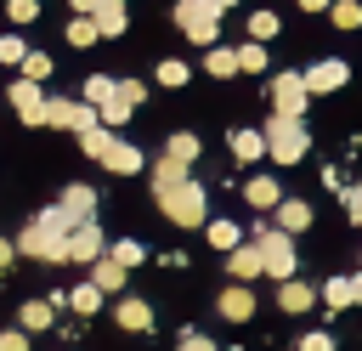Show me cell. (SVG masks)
Wrapping results in <instances>:
<instances>
[{
	"instance_id": "cell-1",
	"label": "cell",
	"mask_w": 362,
	"mask_h": 351,
	"mask_svg": "<svg viewBox=\"0 0 362 351\" xmlns=\"http://www.w3.org/2000/svg\"><path fill=\"white\" fill-rule=\"evenodd\" d=\"M74 215L62 209V204H51V209H40L23 232H17V255H28V260H45V266H62L68 260V238H74Z\"/></svg>"
},
{
	"instance_id": "cell-2",
	"label": "cell",
	"mask_w": 362,
	"mask_h": 351,
	"mask_svg": "<svg viewBox=\"0 0 362 351\" xmlns=\"http://www.w3.org/2000/svg\"><path fill=\"white\" fill-rule=\"evenodd\" d=\"M158 198V209H164V221H175V226H209V192L187 176L181 187H170V192H153Z\"/></svg>"
},
{
	"instance_id": "cell-3",
	"label": "cell",
	"mask_w": 362,
	"mask_h": 351,
	"mask_svg": "<svg viewBox=\"0 0 362 351\" xmlns=\"http://www.w3.org/2000/svg\"><path fill=\"white\" fill-rule=\"evenodd\" d=\"M266 130V153H272V164H300L305 153H311V130H305V119H277L272 113V125H260Z\"/></svg>"
},
{
	"instance_id": "cell-4",
	"label": "cell",
	"mask_w": 362,
	"mask_h": 351,
	"mask_svg": "<svg viewBox=\"0 0 362 351\" xmlns=\"http://www.w3.org/2000/svg\"><path fill=\"white\" fill-rule=\"evenodd\" d=\"M255 249H260V266H266V277H277V283H288V277H294V238H288V232H277L272 221H260V232H255Z\"/></svg>"
},
{
	"instance_id": "cell-5",
	"label": "cell",
	"mask_w": 362,
	"mask_h": 351,
	"mask_svg": "<svg viewBox=\"0 0 362 351\" xmlns=\"http://www.w3.org/2000/svg\"><path fill=\"white\" fill-rule=\"evenodd\" d=\"M170 17H175V28H181L192 45H204V51H209V45H221V17H215L204 0H175V6H170Z\"/></svg>"
},
{
	"instance_id": "cell-6",
	"label": "cell",
	"mask_w": 362,
	"mask_h": 351,
	"mask_svg": "<svg viewBox=\"0 0 362 351\" xmlns=\"http://www.w3.org/2000/svg\"><path fill=\"white\" fill-rule=\"evenodd\" d=\"M305 102H311L305 74H294V68L272 74V113H277V119H305Z\"/></svg>"
},
{
	"instance_id": "cell-7",
	"label": "cell",
	"mask_w": 362,
	"mask_h": 351,
	"mask_svg": "<svg viewBox=\"0 0 362 351\" xmlns=\"http://www.w3.org/2000/svg\"><path fill=\"white\" fill-rule=\"evenodd\" d=\"M90 125H102V113L96 108H85V102H74V96H45V130H90Z\"/></svg>"
},
{
	"instance_id": "cell-8",
	"label": "cell",
	"mask_w": 362,
	"mask_h": 351,
	"mask_svg": "<svg viewBox=\"0 0 362 351\" xmlns=\"http://www.w3.org/2000/svg\"><path fill=\"white\" fill-rule=\"evenodd\" d=\"M345 79H351V62H345V57H322V62L305 68V91H311V96H334Z\"/></svg>"
},
{
	"instance_id": "cell-9",
	"label": "cell",
	"mask_w": 362,
	"mask_h": 351,
	"mask_svg": "<svg viewBox=\"0 0 362 351\" xmlns=\"http://www.w3.org/2000/svg\"><path fill=\"white\" fill-rule=\"evenodd\" d=\"M6 96H11V108H17L23 125H34V130L45 125V85H34V79H11Z\"/></svg>"
},
{
	"instance_id": "cell-10",
	"label": "cell",
	"mask_w": 362,
	"mask_h": 351,
	"mask_svg": "<svg viewBox=\"0 0 362 351\" xmlns=\"http://www.w3.org/2000/svg\"><path fill=\"white\" fill-rule=\"evenodd\" d=\"M107 255V232H102V221H85V226H74V238H68V260H79V266H96Z\"/></svg>"
},
{
	"instance_id": "cell-11",
	"label": "cell",
	"mask_w": 362,
	"mask_h": 351,
	"mask_svg": "<svg viewBox=\"0 0 362 351\" xmlns=\"http://www.w3.org/2000/svg\"><path fill=\"white\" fill-rule=\"evenodd\" d=\"M96 164H102V170H113V176H136V170H147L141 147H130V142H119V136L107 142V153H102Z\"/></svg>"
},
{
	"instance_id": "cell-12",
	"label": "cell",
	"mask_w": 362,
	"mask_h": 351,
	"mask_svg": "<svg viewBox=\"0 0 362 351\" xmlns=\"http://www.w3.org/2000/svg\"><path fill=\"white\" fill-rule=\"evenodd\" d=\"M226 277H232V283H243V289H249L255 277H266V266H260V249H255V243H238V249L226 255Z\"/></svg>"
},
{
	"instance_id": "cell-13",
	"label": "cell",
	"mask_w": 362,
	"mask_h": 351,
	"mask_svg": "<svg viewBox=\"0 0 362 351\" xmlns=\"http://www.w3.org/2000/svg\"><path fill=\"white\" fill-rule=\"evenodd\" d=\"M266 221H272L277 232H288V238H294V232H305V226H311V204H305V198H283Z\"/></svg>"
},
{
	"instance_id": "cell-14",
	"label": "cell",
	"mask_w": 362,
	"mask_h": 351,
	"mask_svg": "<svg viewBox=\"0 0 362 351\" xmlns=\"http://www.w3.org/2000/svg\"><path fill=\"white\" fill-rule=\"evenodd\" d=\"M215 311H221L226 323H249V317H255V294H249L243 283H226L221 300H215Z\"/></svg>"
},
{
	"instance_id": "cell-15",
	"label": "cell",
	"mask_w": 362,
	"mask_h": 351,
	"mask_svg": "<svg viewBox=\"0 0 362 351\" xmlns=\"http://www.w3.org/2000/svg\"><path fill=\"white\" fill-rule=\"evenodd\" d=\"M57 204H62V209H68V215H74V221H79V226H85V221H96V192H90V187H85V181H68V187H62V198H57Z\"/></svg>"
},
{
	"instance_id": "cell-16",
	"label": "cell",
	"mask_w": 362,
	"mask_h": 351,
	"mask_svg": "<svg viewBox=\"0 0 362 351\" xmlns=\"http://www.w3.org/2000/svg\"><path fill=\"white\" fill-rule=\"evenodd\" d=\"M113 323H119V328H130V334H147V328H153V306H147V300H136V294H124V300L113 306Z\"/></svg>"
},
{
	"instance_id": "cell-17",
	"label": "cell",
	"mask_w": 362,
	"mask_h": 351,
	"mask_svg": "<svg viewBox=\"0 0 362 351\" xmlns=\"http://www.w3.org/2000/svg\"><path fill=\"white\" fill-rule=\"evenodd\" d=\"M226 142H232V159H243V164L266 159V130H255V125H238Z\"/></svg>"
},
{
	"instance_id": "cell-18",
	"label": "cell",
	"mask_w": 362,
	"mask_h": 351,
	"mask_svg": "<svg viewBox=\"0 0 362 351\" xmlns=\"http://www.w3.org/2000/svg\"><path fill=\"white\" fill-rule=\"evenodd\" d=\"M57 306H62V300H23V306H17V328H23V334H40V328H51Z\"/></svg>"
},
{
	"instance_id": "cell-19",
	"label": "cell",
	"mask_w": 362,
	"mask_h": 351,
	"mask_svg": "<svg viewBox=\"0 0 362 351\" xmlns=\"http://www.w3.org/2000/svg\"><path fill=\"white\" fill-rule=\"evenodd\" d=\"M90 23H96V34H102V40H113V34H124L130 6H124V0H102V6L90 11Z\"/></svg>"
},
{
	"instance_id": "cell-20",
	"label": "cell",
	"mask_w": 362,
	"mask_h": 351,
	"mask_svg": "<svg viewBox=\"0 0 362 351\" xmlns=\"http://www.w3.org/2000/svg\"><path fill=\"white\" fill-rule=\"evenodd\" d=\"M198 153H204V142H198L192 130H170V142H164V159H175L181 170H192V164H198Z\"/></svg>"
},
{
	"instance_id": "cell-21",
	"label": "cell",
	"mask_w": 362,
	"mask_h": 351,
	"mask_svg": "<svg viewBox=\"0 0 362 351\" xmlns=\"http://www.w3.org/2000/svg\"><path fill=\"white\" fill-rule=\"evenodd\" d=\"M243 198H249L255 209H277V204H283V187H277V176H249V181H243Z\"/></svg>"
},
{
	"instance_id": "cell-22",
	"label": "cell",
	"mask_w": 362,
	"mask_h": 351,
	"mask_svg": "<svg viewBox=\"0 0 362 351\" xmlns=\"http://www.w3.org/2000/svg\"><path fill=\"white\" fill-rule=\"evenodd\" d=\"M311 300H317V289H311V283H300V277H288V283H277V306H283L288 317H300V311H311Z\"/></svg>"
},
{
	"instance_id": "cell-23",
	"label": "cell",
	"mask_w": 362,
	"mask_h": 351,
	"mask_svg": "<svg viewBox=\"0 0 362 351\" xmlns=\"http://www.w3.org/2000/svg\"><path fill=\"white\" fill-rule=\"evenodd\" d=\"M124 277H130V272H124L119 260H107V255L90 266V289H102V294H119V289H124Z\"/></svg>"
},
{
	"instance_id": "cell-24",
	"label": "cell",
	"mask_w": 362,
	"mask_h": 351,
	"mask_svg": "<svg viewBox=\"0 0 362 351\" xmlns=\"http://www.w3.org/2000/svg\"><path fill=\"white\" fill-rule=\"evenodd\" d=\"M79 102H85V108H96V113H102V108H107V102H113V74H90V79H85V85H79Z\"/></svg>"
},
{
	"instance_id": "cell-25",
	"label": "cell",
	"mask_w": 362,
	"mask_h": 351,
	"mask_svg": "<svg viewBox=\"0 0 362 351\" xmlns=\"http://www.w3.org/2000/svg\"><path fill=\"white\" fill-rule=\"evenodd\" d=\"M277 34H283V17H277V11H266V6L249 11V40H255V45H266V40H277Z\"/></svg>"
},
{
	"instance_id": "cell-26",
	"label": "cell",
	"mask_w": 362,
	"mask_h": 351,
	"mask_svg": "<svg viewBox=\"0 0 362 351\" xmlns=\"http://www.w3.org/2000/svg\"><path fill=\"white\" fill-rule=\"evenodd\" d=\"M204 68H209L215 79H232V74H238V51H232V45H209V51H204Z\"/></svg>"
},
{
	"instance_id": "cell-27",
	"label": "cell",
	"mask_w": 362,
	"mask_h": 351,
	"mask_svg": "<svg viewBox=\"0 0 362 351\" xmlns=\"http://www.w3.org/2000/svg\"><path fill=\"white\" fill-rule=\"evenodd\" d=\"M147 170H153V192H170V187L187 181V170H181L175 159H158V164H147Z\"/></svg>"
},
{
	"instance_id": "cell-28",
	"label": "cell",
	"mask_w": 362,
	"mask_h": 351,
	"mask_svg": "<svg viewBox=\"0 0 362 351\" xmlns=\"http://www.w3.org/2000/svg\"><path fill=\"white\" fill-rule=\"evenodd\" d=\"M107 260H119V266L130 272V266H141V260H147V249H141L136 238H113V243H107Z\"/></svg>"
},
{
	"instance_id": "cell-29",
	"label": "cell",
	"mask_w": 362,
	"mask_h": 351,
	"mask_svg": "<svg viewBox=\"0 0 362 351\" xmlns=\"http://www.w3.org/2000/svg\"><path fill=\"white\" fill-rule=\"evenodd\" d=\"M328 17H334V28H339V34H351V28H362V0H334V6H328Z\"/></svg>"
},
{
	"instance_id": "cell-30",
	"label": "cell",
	"mask_w": 362,
	"mask_h": 351,
	"mask_svg": "<svg viewBox=\"0 0 362 351\" xmlns=\"http://www.w3.org/2000/svg\"><path fill=\"white\" fill-rule=\"evenodd\" d=\"M153 79H158V85H170V91H181V85H187V79H192V68H187V62H181V57H164V62H158V74H153Z\"/></svg>"
},
{
	"instance_id": "cell-31",
	"label": "cell",
	"mask_w": 362,
	"mask_h": 351,
	"mask_svg": "<svg viewBox=\"0 0 362 351\" xmlns=\"http://www.w3.org/2000/svg\"><path fill=\"white\" fill-rule=\"evenodd\" d=\"M204 232H209V243H215V249H221V255H232V249H238V243H243V238H238V221H209V226H204Z\"/></svg>"
},
{
	"instance_id": "cell-32",
	"label": "cell",
	"mask_w": 362,
	"mask_h": 351,
	"mask_svg": "<svg viewBox=\"0 0 362 351\" xmlns=\"http://www.w3.org/2000/svg\"><path fill=\"white\" fill-rule=\"evenodd\" d=\"M322 306H328V311L356 306V300H351V277H328V283H322Z\"/></svg>"
},
{
	"instance_id": "cell-33",
	"label": "cell",
	"mask_w": 362,
	"mask_h": 351,
	"mask_svg": "<svg viewBox=\"0 0 362 351\" xmlns=\"http://www.w3.org/2000/svg\"><path fill=\"white\" fill-rule=\"evenodd\" d=\"M238 74H266V45L243 40V45H238Z\"/></svg>"
},
{
	"instance_id": "cell-34",
	"label": "cell",
	"mask_w": 362,
	"mask_h": 351,
	"mask_svg": "<svg viewBox=\"0 0 362 351\" xmlns=\"http://www.w3.org/2000/svg\"><path fill=\"white\" fill-rule=\"evenodd\" d=\"M102 300H107V294H102V289H90V283H79V289L68 294V306H74L79 317H90V311H102Z\"/></svg>"
},
{
	"instance_id": "cell-35",
	"label": "cell",
	"mask_w": 362,
	"mask_h": 351,
	"mask_svg": "<svg viewBox=\"0 0 362 351\" xmlns=\"http://www.w3.org/2000/svg\"><path fill=\"white\" fill-rule=\"evenodd\" d=\"M113 96H119V102L136 113V108L147 102V85H141V79H113Z\"/></svg>"
},
{
	"instance_id": "cell-36",
	"label": "cell",
	"mask_w": 362,
	"mask_h": 351,
	"mask_svg": "<svg viewBox=\"0 0 362 351\" xmlns=\"http://www.w3.org/2000/svg\"><path fill=\"white\" fill-rule=\"evenodd\" d=\"M23 79L45 85V79H51V57H45V51H28V57H23Z\"/></svg>"
},
{
	"instance_id": "cell-37",
	"label": "cell",
	"mask_w": 362,
	"mask_h": 351,
	"mask_svg": "<svg viewBox=\"0 0 362 351\" xmlns=\"http://www.w3.org/2000/svg\"><path fill=\"white\" fill-rule=\"evenodd\" d=\"M90 40H102V34H96V23H90V17H74V23H68V45H79V51H85Z\"/></svg>"
},
{
	"instance_id": "cell-38",
	"label": "cell",
	"mask_w": 362,
	"mask_h": 351,
	"mask_svg": "<svg viewBox=\"0 0 362 351\" xmlns=\"http://www.w3.org/2000/svg\"><path fill=\"white\" fill-rule=\"evenodd\" d=\"M23 57H28V45H23V34H0V62H11V68H23Z\"/></svg>"
},
{
	"instance_id": "cell-39",
	"label": "cell",
	"mask_w": 362,
	"mask_h": 351,
	"mask_svg": "<svg viewBox=\"0 0 362 351\" xmlns=\"http://www.w3.org/2000/svg\"><path fill=\"white\" fill-rule=\"evenodd\" d=\"M6 17L11 23H34L40 17V0H6Z\"/></svg>"
},
{
	"instance_id": "cell-40",
	"label": "cell",
	"mask_w": 362,
	"mask_h": 351,
	"mask_svg": "<svg viewBox=\"0 0 362 351\" xmlns=\"http://www.w3.org/2000/svg\"><path fill=\"white\" fill-rule=\"evenodd\" d=\"M175 351H215V340H209V334H198V328H187V334L175 340Z\"/></svg>"
},
{
	"instance_id": "cell-41",
	"label": "cell",
	"mask_w": 362,
	"mask_h": 351,
	"mask_svg": "<svg viewBox=\"0 0 362 351\" xmlns=\"http://www.w3.org/2000/svg\"><path fill=\"white\" fill-rule=\"evenodd\" d=\"M300 351H334V334H322V328L317 334H300Z\"/></svg>"
},
{
	"instance_id": "cell-42",
	"label": "cell",
	"mask_w": 362,
	"mask_h": 351,
	"mask_svg": "<svg viewBox=\"0 0 362 351\" xmlns=\"http://www.w3.org/2000/svg\"><path fill=\"white\" fill-rule=\"evenodd\" d=\"M0 351H28V334L23 328H0Z\"/></svg>"
},
{
	"instance_id": "cell-43",
	"label": "cell",
	"mask_w": 362,
	"mask_h": 351,
	"mask_svg": "<svg viewBox=\"0 0 362 351\" xmlns=\"http://www.w3.org/2000/svg\"><path fill=\"white\" fill-rule=\"evenodd\" d=\"M345 209H351V221L362 226V181H356V187H345Z\"/></svg>"
},
{
	"instance_id": "cell-44",
	"label": "cell",
	"mask_w": 362,
	"mask_h": 351,
	"mask_svg": "<svg viewBox=\"0 0 362 351\" xmlns=\"http://www.w3.org/2000/svg\"><path fill=\"white\" fill-rule=\"evenodd\" d=\"M11 255H17V243H11V238H0V272L11 266Z\"/></svg>"
},
{
	"instance_id": "cell-45",
	"label": "cell",
	"mask_w": 362,
	"mask_h": 351,
	"mask_svg": "<svg viewBox=\"0 0 362 351\" xmlns=\"http://www.w3.org/2000/svg\"><path fill=\"white\" fill-rule=\"evenodd\" d=\"M294 6H300V11H328L334 0H294Z\"/></svg>"
},
{
	"instance_id": "cell-46",
	"label": "cell",
	"mask_w": 362,
	"mask_h": 351,
	"mask_svg": "<svg viewBox=\"0 0 362 351\" xmlns=\"http://www.w3.org/2000/svg\"><path fill=\"white\" fill-rule=\"evenodd\" d=\"M204 6H209V11H215V17H226V11H232V6H238V0H204Z\"/></svg>"
},
{
	"instance_id": "cell-47",
	"label": "cell",
	"mask_w": 362,
	"mask_h": 351,
	"mask_svg": "<svg viewBox=\"0 0 362 351\" xmlns=\"http://www.w3.org/2000/svg\"><path fill=\"white\" fill-rule=\"evenodd\" d=\"M68 6H74V11H79V17H90V11H96V6H102V0H68Z\"/></svg>"
},
{
	"instance_id": "cell-48",
	"label": "cell",
	"mask_w": 362,
	"mask_h": 351,
	"mask_svg": "<svg viewBox=\"0 0 362 351\" xmlns=\"http://www.w3.org/2000/svg\"><path fill=\"white\" fill-rule=\"evenodd\" d=\"M351 300H356V306H362V272H356V277H351Z\"/></svg>"
},
{
	"instance_id": "cell-49",
	"label": "cell",
	"mask_w": 362,
	"mask_h": 351,
	"mask_svg": "<svg viewBox=\"0 0 362 351\" xmlns=\"http://www.w3.org/2000/svg\"><path fill=\"white\" fill-rule=\"evenodd\" d=\"M124 6H130V0H124Z\"/></svg>"
}]
</instances>
